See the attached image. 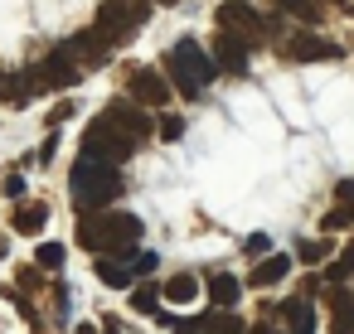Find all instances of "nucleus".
<instances>
[{"mask_svg": "<svg viewBox=\"0 0 354 334\" xmlns=\"http://www.w3.org/2000/svg\"><path fill=\"white\" fill-rule=\"evenodd\" d=\"M97 281L112 286V291H127V286L136 281V271H131L127 257H97Z\"/></svg>", "mask_w": 354, "mask_h": 334, "instance_id": "nucleus-16", "label": "nucleus"}, {"mask_svg": "<svg viewBox=\"0 0 354 334\" xmlns=\"http://www.w3.org/2000/svg\"><path fill=\"white\" fill-rule=\"evenodd\" d=\"M325 276H330L335 286H339L344 276H354V247H344V252H339V257L330 262V271H325Z\"/></svg>", "mask_w": 354, "mask_h": 334, "instance_id": "nucleus-24", "label": "nucleus"}, {"mask_svg": "<svg viewBox=\"0 0 354 334\" xmlns=\"http://www.w3.org/2000/svg\"><path fill=\"white\" fill-rule=\"evenodd\" d=\"M204 286H209V300H214L218 310H233V305L243 300V281H238L233 271H209Z\"/></svg>", "mask_w": 354, "mask_h": 334, "instance_id": "nucleus-13", "label": "nucleus"}, {"mask_svg": "<svg viewBox=\"0 0 354 334\" xmlns=\"http://www.w3.org/2000/svg\"><path fill=\"white\" fill-rule=\"evenodd\" d=\"M286 276H291V257H286V252H267V257L252 266L248 286H277V281H286Z\"/></svg>", "mask_w": 354, "mask_h": 334, "instance_id": "nucleus-14", "label": "nucleus"}, {"mask_svg": "<svg viewBox=\"0 0 354 334\" xmlns=\"http://www.w3.org/2000/svg\"><path fill=\"white\" fill-rule=\"evenodd\" d=\"M281 315L291 320V334H315V305H310L306 295L286 300V305H281Z\"/></svg>", "mask_w": 354, "mask_h": 334, "instance_id": "nucleus-18", "label": "nucleus"}, {"mask_svg": "<svg viewBox=\"0 0 354 334\" xmlns=\"http://www.w3.org/2000/svg\"><path fill=\"white\" fill-rule=\"evenodd\" d=\"M214 63H218V73L243 78V73H248V44L233 39V35H218V44H214Z\"/></svg>", "mask_w": 354, "mask_h": 334, "instance_id": "nucleus-11", "label": "nucleus"}, {"mask_svg": "<svg viewBox=\"0 0 354 334\" xmlns=\"http://www.w3.org/2000/svg\"><path fill=\"white\" fill-rule=\"evenodd\" d=\"M54 150H59V136H49V141L35 150V160H39V165H49V160H54Z\"/></svg>", "mask_w": 354, "mask_h": 334, "instance_id": "nucleus-30", "label": "nucleus"}, {"mask_svg": "<svg viewBox=\"0 0 354 334\" xmlns=\"http://www.w3.org/2000/svg\"><path fill=\"white\" fill-rule=\"evenodd\" d=\"M335 194H339V204H354V184H339Z\"/></svg>", "mask_w": 354, "mask_h": 334, "instance_id": "nucleus-32", "label": "nucleus"}, {"mask_svg": "<svg viewBox=\"0 0 354 334\" xmlns=\"http://www.w3.org/2000/svg\"><path fill=\"white\" fill-rule=\"evenodd\" d=\"M320 257H325L320 242H301V262H320Z\"/></svg>", "mask_w": 354, "mask_h": 334, "instance_id": "nucleus-31", "label": "nucleus"}, {"mask_svg": "<svg viewBox=\"0 0 354 334\" xmlns=\"http://www.w3.org/2000/svg\"><path fill=\"white\" fill-rule=\"evenodd\" d=\"M199 334H248L243 329V320L233 315V310H209V315H199Z\"/></svg>", "mask_w": 354, "mask_h": 334, "instance_id": "nucleus-17", "label": "nucleus"}, {"mask_svg": "<svg viewBox=\"0 0 354 334\" xmlns=\"http://www.w3.org/2000/svg\"><path fill=\"white\" fill-rule=\"evenodd\" d=\"M160 136H165V141H180V136H185V117H165V121H160Z\"/></svg>", "mask_w": 354, "mask_h": 334, "instance_id": "nucleus-28", "label": "nucleus"}, {"mask_svg": "<svg viewBox=\"0 0 354 334\" xmlns=\"http://www.w3.org/2000/svg\"><path fill=\"white\" fill-rule=\"evenodd\" d=\"M156 262H160L156 252H136V257H131V271H136V276H151V271H156Z\"/></svg>", "mask_w": 354, "mask_h": 334, "instance_id": "nucleus-27", "label": "nucleus"}, {"mask_svg": "<svg viewBox=\"0 0 354 334\" xmlns=\"http://www.w3.org/2000/svg\"><path fill=\"white\" fill-rule=\"evenodd\" d=\"M267 252H272L267 233H252V237H248V257H267Z\"/></svg>", "mask_w": 354, "mask_h": 334, "instance_id": "nucleus-29", "label": "nucleus"}, {"mask_svg": "<svg viewBox=\"0 0 354 334\" xmlns=\"http://www.w3.org/2000/svg\"><path fill=\"white\" fill-rule=\"evenodd\" d=\"M68 194H73V208L78 213H102L122 194V175H117V165H102V160H83L78 155V165L68 175Z\"/></svg>", "mask_w": 354, "mask_h": 334, "instance_id": "nucleus-3", "label": "nucleus"}, {"mask_svg": "<svg viewBox=\"0 0 354 334\" xmlns=\"http://www.w3.org/2000/svg\"><path fill=\"white\" fill-rule=\"evenodd\" d=\"M0 194L20 204V199H25V179H20V175H6V179H0Z\"/></svg>", "mask_w": 354, "mask_h": 334, "instance_id": "nucleus-26", "label": "nucleus"}, {"mask_svg": "<svg viewBox=\"0 0 354 334\" xmlns=\"http://www.w3.org/2000/svg\"><path fill=\"white\" fill-rule=\"evenodd\" d=\"M35 262H39L44 271H59V266H64V242H39Z\"/></svg>", "mask_w": 354, "mask_h": 334, "instance_id": "nucleus-23", "label": "nucleus"}, {"mask_svg": "<svg viewBox=\"0 0 354 334\" xmlns=\"http://www.w3.org/2000/svg\"><path fill=\"white\" fill-rule=\"evenodd\" d=\"M156 300H160L156 286H136V291H131V305H136L141 315H151V320H160V305H156Z\"/></svg>", "mask_w": 354, "mask_h": 334, "instance_id": "nucleus-21", "label": "nucleus"}, {"mask_svg": "<svg viewBox=\"0 0 354 334\" xmlns=\"http://www.w3.org/2000/svg\"><path fill=\"white\" fill-rule=\"evenodd\" d=\"M335 6H344V0H335Z\"/></svg>", "mask_w": 354, "mask_h": 334, "instance_id": "nucleus-37", "label": "nucleus"}, {"mask_svg": "<svg viewBox=\"0 0 354 334\" xmlns=\"http://www.w3.org/2000/svg\"><path fill=\"white\" fill-rule=\"evenodd\" d=\"M146 20H151V0H102L93 30L102 35L107 49H117V44H127V39H136V30H141Z\"/></svg>", "mask_w": 354, "mask_h": 334, "instance_id": "nucleus-4", "label": "nucleus"}, {"mask_svg": "<svg viewBox=\"0 0 354 334\" xmlns=\"http://www.w3.org/2000/svg\"><path fill=\"white\" fill-rule=\"evenodd\" d=\"M127 88H131V102L136 107H170V78L156 73V68H146V63H131Z\"/></svg>", "mask_w": 354, "mask_h": 334, "instance_id": "nucleus-8", "label": "nucleus"}, {"mask_svg": "<svg viewBox=\"0 0 354 334\" xmlns=\"http://www.w3.org/2000/svg\"><path fill=\"white\" fill-rule=\"evenodd\" d=\"M78 242L97 257H122L141 242V218L136 213H78Z\"/></svg>", "mask_w": 354, "mask_h": 334, "instance_id": "nucleus-1", "label": "nucleus"}, {"mask_svg": "<svg viewBox=\"0 0 354 334\" xmlns=\"http://www.w3.org/2000/svg\"><path fill=\"white\" fill-rule=\"evenodd\" d=\"M165 300H175V305H189V300H199V276H189V271H175L170 281H165V291H160Z\"/></svg>", "mask_w": 354, "mask_h": 334, "instance_id": "nucleus-19", "label": "nucleus"}, {"mask_svg": "<svg viewBox=\"0 0 354 334\" xmlns=\"http://www.w3.org/2000/svg\"><path fill=\"white\" fill-rule=\"evenodd\" d=\"M165 78H170V88H175L180 97L194 102V97L218 78V63H214L209 49H199V39H180V44L170 49V59H165Z\"/></svg>", "mask_w": 354, "mask_h": 334, "instance_id": "nucleus-2", "label": "nucleus"}, {"mask_svg": "<svg viewBox=\"0 0 354 334\" xmlns=\"http://www.w3.org/2000/svg\"><path fill=\"white\" fill-rule=\"evenodd\" d=\"M214 20H218V30H223V35H233V39H243V44H267V39H272L267 20L248 6V0H223Z\"/></svg>", "mask_w": 354, "mask_h": 334, "instance_id": "nucleus-7", "label": "nucleus"}, {"mask_svg": "<svg viewBox=\"0 0 354 334\" xmlns=\"http://www.w3.org/2000/svg\"><path fill=\"white\" fill-rule=\"evenodd\" d=\"M10 223H15V233H25V237H39V233L49 228V204H44V199H20Z\"/></svg>", "mask_w": 354, "mask_h": 334, "instance_id": "nucleus-12", "label": "nucleus"}, {"mask_svg": "<svg viewBox=\"0 0 354 334\" xmlns=\"http://www.w3.org/2000/svg\"><path fill=\"white\" fill-rule=\"evenodd\" d=\"M248 334H272V329H267V324H257V329H248Z\"/></svg>", "mask_w": 354, "mask_h": 334, "instance_id": "nucleus-35", "label": "nucleus"}, {"mask_svg": "<svg viewBox=\"0 0 354 334\" xmlns=\"http://www.w3.org/2000/svg\"><path fill=\"white\" fill-rule=\"evenodd\" d=\"M330 305H335L330 329H335V334H354V300H349V291H335V295H330Z\"/></svg>", "mask_w": 354, "mask_h": 334, "instance_id": "nucleus-20", "label": "nucleus"}, {"mask_svg": "<svg viewBox=\"0 0 354 334\" xmlns=\"http://www.w3.org/2000/svg\"><path fill=\"white\" fill-rule=\"evenodd\" d=\"M349 223H354V208H349V204H339V208H330V213H325V223H320V228H330V233H335V228H349Z\"/></svg>", "mask_w": 354, "mask_h": 334, "instance_id": "nucleus-25", "label": "nucleus"}, {"mask_svg": "<svg viewBox=\"0 0 354 334\" xmlns=\"http://www.w3.org/2000/svg\"><path fill=\"white\" fill-rule=\"evenodd\" d=\"M151 6H180V0H151Z\"/></svg>", "mask_w": 354, "mask_h": 334, "instance_id": "nucleus-36", "label": "nucleus"}, {"mask_svg": "<svg viewBox=\"0 0 354 334\" xmlns=\"http://www.w3.org/2000/svg\"><path fill=\"white\" fill-rule=\"evenodd\" d=\"M102 117H107V121H117L131 141H146V136H151V117H146L136 102H122V97H117V102H107V112H102Z\"/></svg>", "mask_w": 354, "mask_h": 334, "instance_id": "nucleus-9", "label": "nucleus"}, {"mask_svg": "<svg viewBox=\"0 0 354 334\" xmlns=\"http://www.w3.org/2000/svg\"><path fill=\"white\" fill-rule=\"evenodd\" d=\"M102 334H122V329H117V320H107V329H102Z\"/></svg>", "mask_w": 354, "mask_h": 334, "instance_id": "nucleus-34", "label": "nucleus"}, {"mask_svg": "<svg viewBox=\"0 0 354 334\" xmlns=\"http://www.w3.org/2000/svg\"><path fill=\"white\" fill-rule=\"evenodd\" d=\"M136 155V141L117 126V121H107V117H97L88 131H83V160H102V165H127Z\"/></svg>", "mask_w": 354, "mask_h": 334, "instance_id": "nucleus-5", "label": "nucleus"}, {"mask_svg": "<svg viewBox=\"0 0 354 334\" xmlns=\"http://www.w3.org/2000/svg\"><path fill=\"white\" fill-rule=\"evenodd\" d=\"M73 334H97V324H78V329H73Z\"/></svg>", "mask_w": 354, "mask_h": 334, "instance_id": "nucleus-33", "label": "nucleus"}, {"mask_svg": "<svg viewBox=\"0 0 354 334\" xmlns=\"http://www.w3.org/2000/svg\"><path fill=\"white\" fill-rule=\"evenodd\" d=\"M335 54H339V49H335L330 39L310 35V30H301V35L286 39V59H296V63H315V59H335Z\"/></svg>", "mask_w": 354, "mask_h": 334, "instance_id": "nucleus-10", "label": "nucleus"}, {"mask_svg": "<svg viewBox=\"0 0 354 334\" xmlns=\"http://www.w3.org/2000/svg\"><path fill=\"white\" fill-rule=\"evenodd\" d=\"M68 49L78 54V63H83L88 73H93V68L107 59V44H102V35H97V30H83V35H73V39H68Z\"/></svg>", "mask_w": 354, "mask_h": 334, "instance_id": "nucleus-15", "label": "nucleus"}, {"mask_svg": "<svg viewBox=\"0 0 354 334\" xmlns=\"http://www.w3.org/2000/svg\"><path fill=\"white\" fill-rule=\"evenodd\" d=\"M277 6H281L286 15L306 20V25H315V15H320V6H315V0H277Z\"/></svg>", "mask_w": 354, "mask_h": 334, "instance_id": "nucleus-22", "label": "nucleus"}, {"mask_svg": "<svg viewBox=\"0 0 354 334\" xmlns=\"http://www.w3.org/2000/svg\"><path fill=\"white\" fill-rule=\"evenodd\" d=\"M88 68L78 63V54L68 49V44H59L44 63H35V73H30V88L35 92H64V88H73L78 78H83Z\"/></svg>", "mask_w": 354, "mask_h": 334, "instance_id": "nucleus-6", "label": "nucleus"}]
</instances>
